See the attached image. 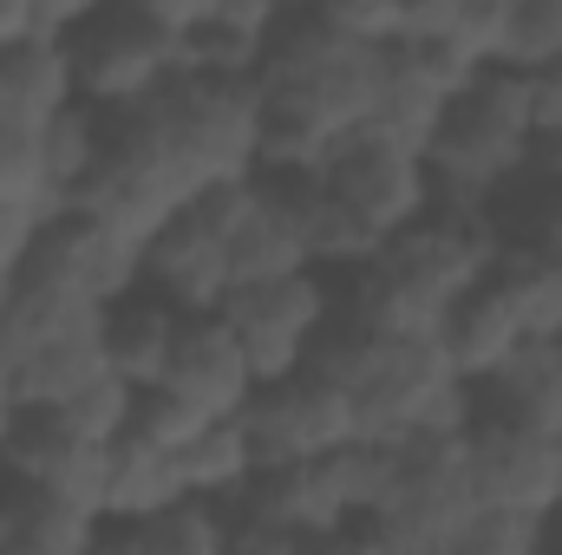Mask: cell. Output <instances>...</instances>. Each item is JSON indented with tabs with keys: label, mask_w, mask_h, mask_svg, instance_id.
<instances>
[{
	"label": "cell",
	"mask_w": 562,
	"mask_h": 555,
	"mask_svg": "<svg viewBox=\"0 0 562 555\" xmlns=\"http://www.w3.org/2000/svg\"><path fill=\"white\" fill-rule=\"evenodd\" d=\"M105 118L92 112V105H72L66 118H53L46 132H40V163H46V190H53V203L59 209H72L79 196H86V183L99 177V163H105Z\"/></svg>",
	"instance_id": "d4e9b609"
},
{
	"label": "cell",
	"mask_w": 562,
	"mask_h": 555,
	"mask_svg": "<svg viewBox=\"0 0 562 555\" xmlns=\"http://www.w3.org/2000/svg\"><path fill=\"white\" fill-rule=\"evenodd\" d=\"M164 399H177L183 412H196L203 424H223V418H243L256 406V373H249V360H243V347H236V333L210 314V320H190L183 327V340H177V360H170V373H164V386H157Z\"/></svg>",
	"instance_id": "4fadbf2b"
},
{
	"label": "cell",
	"mask_w": 562,
	"mask_h": 555,
	"mask_svg": "<svg viewBox=\"0 0 562 555\" xmlns=\"http://www.w3.org/2000/svg\"><path fill=\"white\" fill-rule=\"evenodd\" d=\"M20 490H26V484H20ZM99 536H105L99 517H86V510H72V503H53V497H33V490H26L20 530H13V550L7 555H92Z\"/></svg>",
	"instance_id": "83f0119b"
},
{
	"label": "cell",
	"mask_w": 562,
	"mask_h": 555,
	"mask_svg": "<svg viewBox=\"0 0 562 555\" xmlns=\"http://www.w3.org/2000/svg\"><path fill=\"white\" fill-rule=\"evenodd\" d=\"M0 203H26V209H59L46 190V163H40V132L0 125Z\"/></svg>",
	"instance_id": "4dcf8cb0"
},
{
	"label": "cell",
	"mask_w": 562,
	"mask_h": 555,
	"mask_svg": "<svg viewBox=\"0 0 562 555\" xmlns=\"http://www.w3.org/2000/svg\"><path fill=\"white\" fill-rule=\"evenodd\" d=\"M458 555H543V523H524V517H484Z\"/></svg>",
	"instance_id": "836d02e7"
},
{
	"label": "cell",
	"mask_w": 562,
	"mask_h": 555,
	"mask_svg": "<svg viewBox=\"0 0 562 555\" xmlns=\"http://www.w3.org/2000/svg\"><path fill=\"white\" fill-rule=\"evenodd\" d=\"M307 555H380V550H373L360 530H347V536H327V543H314Z\"/></svg>",
	"instance_id": "f35d334b"
},
{
	"label": "cell",
	"mask_w": 562,
	"mask_h": 555,
	"mask_svg": "<svg viewBox=\"0 0 562 555\" xmlns=\"http://www.w3.org/2000/svg\"><path fill=\"white\" fill-rule=\"evenodd\" d=\"M562 59V0H510L504 13V59L497 72L543 79Z\"/></svg>",
	"instance_id": "f1b7e54d"
},
{
	"label": "cell",
	"mask_w": 562,
	"mask_h": 555,
	"mask_svg": "<svg viewBox=\"0 0 562 555\" xmlns=\"http://www.w3.org/2000/svg\"><path fill=\"white\" fill-rule=\"evenodd\" d=\"M0 373L13 380L20 412H59V406H72L86 386H99L112 373V360H105V314H79L72 327L46 333L40 347H26Z\"/></svg>",
	"instance_id": "9a60e30c"
},
{
	"label": "cell",
	"mask_w": 562,
	"mask_h": 555,
	"mask_svg": "<svg viewBox=\"0 0 562 555\" xmlns=\"http://www.w3.org/2000/svg\"><path fill=\"white\" fill-rule=\"evenodd\" d=\"M530 99H537V132H562V59L543 79H530Z\"/></svg>",
	"instance_id": "e575fe53"
},
{
	"label": "cell",
	"mask_w": 562,
	"mask_h": 555,
	"mask_svg": "<svg viewBox=\"0 0 562 555\" xmlns=\"http://www.w3.org/2000/svg\"><path fill=\"white\" fill-rule=\"evenodd\" d=\"M340 314V294L327 287V275H288V281H269V287H236L216 320L236 333L256 386H281L294 373H307L314 347L327 340Z\"/></svg>",
	"instance_id": "52a82bcc"
},
{
	"label": "cell",
	"mask_w": 562,
	"mask_h": 555,
	"mask_svg": "<svg viewBox=\"0 0 562 555\" xmlns=\"http://www.w3.org/2000/svg\"><path fill=\"white\" fill-rule=\"evenodd\" d=\"M288 275H314V269H307L301 223H294L281 183H269V177L229 183V294L269 287Z\"/></svg>",
	"instance_id": "5bb4252c"
},
{
	"label": "cell",
	"mask_w": 562,
	"mask_h": 555,
	"mask_svg": "<svg viewBox=\"0 0 562 555\" xmlns=\"http://www.w3.org/2000/svg\"><path fill=\"white\" fill-rule=\"evenodd\" d=\"M497 287L510 294L517 320L530 340H562V262L557 256H524V249H504L497 262Z\"/></svg>",
	"instance_id": "4316f807"
},
{
	"label": "cell",
	"mask_w": 562,
	"mask_h": 555,
	"mask_svg": "<svg viewBox=\"0 0 562 555\" xmlns=\"http://www.w3.org/2000/svg\"><path fill=\"white\" fill-rule=\"evenodd\" d=\"M543 555H562V510L543 523Z\"/></svg>",
	"instance_id": "60d3db41"
},
{
	"label": "cell",
	"mask_w": 562,
	"mask_h": 555,
	"mask_svg": "<svg viewBox=\"0 0 562 555\" xmlns=\"http://www.w3.org/2000/svg\"><path fill=\"white\" fill-rule=\"evenodd\" d=\"M20 399H13V380L0 373V457H7V444H13V431H20Z\"/></svg>",
	"instance_id": "74e56055"
},
{
	"label": "cell",
	"mask_w": 562,
	"mask_h": 555,
	"mask_svg": "<svg viewBox=\"0 0 562 555\" xmlns=\"http://www.w3.org/2000/svg\"><path fill=\"white\" fill-rule=\"evenodd\" d=\"M144 294H157L183 320H210L229 301V183L203 190L144 249Z\"/></svg>",
	"instance_id": "30bf717a"
},
{
	"label": "cell",
	"mask_w": 562,
	"mask_h": 555,
	"mask_svg": "<svg viewBox=\"0 0 562 555\" xmlns=\"http://www.w3.org/2000/svg\"><path fill=\"white\" fill-rule=\"evenodd\" d=\"M550 444H557V464H562V431H557V438H550Z\"/></svg>",
	"instance_id": "b9f144b4"
},
{
	"label": "cell",
	"mask_w": 562,
	"mask_h": 555,
	"mask_svg": "<svg viewBox=\"0 0 562 555\" xmlns=\"http://www.w3.org/2000/svg\"><path fill=\"white\" fill-rule=\"evenodd\" d=\"M243 431H249L256 471L314 464V457H334V451L360 444L347 393H340L334 380H321V373H294V380H281V386H262L256 406L243 412Z\"/></svg>",
	"instance_id": "7c38bea8"
},
{
	"label": "cell",
	"mask_w": 562,
	"mask_h": 555,
	"mask_svg": "<svg viewBox=\"0 0 562 555\" xmlns=\"http://www.w3.org/2000/svg\"><path fill=\"white\" fill-rule=\"evenodd\" d=\"M491 229H497L504 249L557 256L562 262V183H550V177H517V183L491 203Z\"/></svg>",
	"instance_id": "484cf974"
},
{
	"label": "cell",
	"mask_w": 562,
	"mask_h": 555,
	"mask_svg": "<svg viewBox=\"0 0 562 555\" xmlns=\"http://www.w3.org/2000/svg\"><path fill=\"white\" fill-rule=\"evenodd\" d=\"M119 118L150 125L170 144V157L196 177V190L262 177V86L256 79L183 72L157 99H144L138 112H119Z\"/></svg>",
	"instance_id": "5b68a950"
},
{
	"label": "cell",
	"mask_w": 562,
	"mask_h": 555,
	"mask_svg": "<svg viewBox=\"0 0 562 555\" xmlns=\"http://www.w3.org/2000/svg\"><path fill=\"white\" fill-rule=\"evenodd\" d=\"M190 7L196 0H144V7H92L79 20L72 46V79H79V105H92L99 118L138 112L144 99H157L170 79H183V33H190Z\"/></svg>",
	"instance_id": "277c9868"
},
{
	"label": "cell",
	"mask_w": 562,
	"mask_h": 555,
	"mask_svg": "<svg viewBox=\"0 0 562 555\" xmlns=\"http://www.w3.org/2000/svg\"><path fill=\"white\" fill-rule=\"evenodd\" d=\"M183 314L177 307H164L157 294H132V301H119L112 314H105V360H112V373L132 386V393H157L164 386V373H170V360H177V340H183Z\"/></svg>",
	"instance_id": "44dd1931"
},
{
	"label": "cell",
	"mask_w": 562,
	"mask_h": 555,
	"mask_svg": "<svg viewBox=\"0 0 562 555\" xmlns=\"http://www.w3.org/2000/svg\"><path fill=\"white\" fill-rule=\"evenodd\" d=\"M530 177H550V183H562V132H537V157H530Z\"/></svg>",
	"instance_id": "8d00e7d4"
},
{
	"label": "cell",
	"mask_w": 562,
	"mask_h": 555,
	"mask_svg": "<svg viewBox=\"0 0 562 555\" xmlns=\"http://www.w3.org/2000/svg\"><path fill=\"white\" fill-rule=\"evenodd\" d=\"M307 373L334 380L353 406L360 444H413V438H464L477 393L451 373L438 340H386L334 314Z\"/></svg>",
	"instance_id": "6da1fadb"
},
{
	"label": "cell",
	"mask_w": 562,
	"mask_h": 555,
	"mask_svg": "<svg viewBox=\"0 0 562 555\" xmlns=\"http://www.w3.org/2000/svg\"><path fill=\"white\" fill-rule=\"evenodd\" d=\"M177 503H190L183 490V471H177V451H157L144 438H119L112 444V484H105V523H150V517H170Z\"/></svg>",
	"instance_id": "603a6c76"
},
{
	"label": "cell",
	"mask_w": 562,
	"mask_h": 555,
	"mask_svg": "<svg viewBox=\"0 0 562 555\" xmlns=\"http://www.w3.org/2000/svg\"><path fill=\"white\" fill-rule=\"evenodd\" d=\"M477 523L484 510L464 471V438H413L393 444V490L360 536L380 555H458Z\"/></svg>",
	"instance_id": "8992f818"
},
{
	"label": "cell",
	"mask_w": 562,
	"mask_h": 555,
	"mask_svg": "<svg viewBox=\"0 0 562 555\" xmlns=\"http://www.w3.org/2000/svg\"><path fill=\"white\" fill-rule=\"evenodd\" d=\"M132 412H138V393H132L119 373H105L99 386H86L72 406H59L53 418H59L66 431H79L86 444H105V451H112V444L132 431Z\"/></svg>",
	"instance_id": "f546056e"
},
{
	"label": "cell",
	"mask_w": 562,
	"mask_h": 555,
	"mask_svg": "<svg viewBox=\"0 0 562 555\" xmlns=\"http://www.w3.org/2000/svg\"><path fill=\"white\" fill-rule=\"evenodd\" d=\"M530 157H537V99L530 79L517 72L471 79L451 99L438 138L425 144L438 209H464V216H491V203L517 177H530Z\"/></svg>",
	"instance_id": "3957f363"
},
{
	"label": "cell",
	"mask_w": 562,
	"mask_h": 555,
	"mask_svg": "<svg viewBox=\"0 0 562 555\" xmlns=\"http://www.w3.org/2000/svg\"><path fill=\"white\" fill-rule=\"evenodd\" d=\"M497 262H504V242H497L491 216L431 209L419 229L386 242V256L373 269L353 275L340 314L386 340H438L445 320L458 314V301L497 275Z\"/></svg>",
	"instance_id": "7a4b0ae2"
},
{
	"label": "cell",
	"mask_w": 562,
	"mask_h": 555,
	"mask_svg": "<svg viewBox=\"0 0 562 555\" xmlns=\"http://www.w3.org/2000/svg\"><path fill=\"white\" fill-rule=\"evenodd\" d=\"M20 503H26V490L0 471V555L13 550V530H20Z\"/></svg>",
	"instance_id": "d590c367"
},
{
	"label": "cell",
	"mask_w": 562,
	"mask_h": 555,
	"mask_svg": "<svg viewBox=\"0 0 562 555\" xmlns=\"http://www.w3.org/2000/svg\"><path fill=\"white\" fill-rule=\"evenodd\" d=\"M276 20L281 7H269V0H196L190 7V33H183V72L256 79Z\"/></svg>",
	"instance_id": "2e32d148"
},
{
	"label": "cell",
	"mask_w": 562,
	"mask_h": 555,
	"mask_svg": "<svg viewBox=\"0 0 562 555\" xmlns=\"http://www.w3.org/2000/svg\"><path fill=\"white\" fill-rule=\"evenodd\" d=\"M20 275L53 287V294H66V301H79V307L112 314L119 301H132L144 287V242L105 229L99 216L66 209V216H53L40 229V242L26 249Z\"/></svg>",
	"instance_id": "9c48e42d"
},
{
	"label": "cell",
	"mask_w": 562,
	"mask_h": 555,
	"mask_svg": "<svg viewBox=\"0 0 562 555\" xmlns=\"http://www.w3.org/2000/svg\"><path fill=\"white\" fill-rule=\"evenodd\" d=\"M72 105H79V79L66 39H20L0 53V125L46 132Z\"/></svg>",
	"instance_id": "ac0fdd59"
},
{
	"label": "cell",
	"mask_w": 562,
	"mask_h": 555,
	"mask_svg": "<svg viewBox=\"0 0 562 555\" xmlns=\"http://www.w3.org/2000/svg\"><path fill=\"white\" fill-rule=\"evenodd\" d=\"M314 543L281 530V523H262V517H243V510H223V555H307Z\"/></svg>",
	"instance_id": "d6a6232c"
},
{
	"label": "cell",
	"mask_w": 562,
	"mask_h": 555,
	"mask_svg": "<svg viewBox=\"0 0 562 555\" xmlns=\"http://www.w3.org/2000/svg\"><path fill=\"white\" fill-rule=\"evenodd\" d=\"M177 471H183L190 503H216V510H229V503L249 490V477H256V451H249L243 418L203 424V431L177 451Z\"/></svg>",
	"instance_id": "cb8c5ba5"
},
{
	"label": "cell",
	"mask_w": 562,
	"mask_h": 555,
	"mask_svg": "<svg viewBox=\"0 0 562 555\" xmlns=\"http://www.w3.org/2000/svg\"><path fill=\"white\" fill-rule=\"evenodd\" d=\"M294 223H301V249H307V269L314 275H360L386 256V242L314 177V183H281Z\"/></svg>",
	"instance_id": "ffe728a7"
},
{
	"label": "cell",
	"mask_w": 562,
	"mask_h": 555,
	"mask_svg": "<svg viewBox=\"0 0 562 555\" xmlns=\"http://www.w3.org/2000/svg\"><path fill=\"white\" fill-rule=\"evenodd\" d=\"M196 431H203V418L183 412L177 399H164V393H138V412H132V438L157 444V451H183V444H190Z\"/></svg>",
	"instance_id": "1f68e13d"
},
{
	"label": "cell",
	"mask_w": 562,
	"mask_h": 555,
	"mask_svg": "<svg viewBox=\"0 0 562 555\" xmlns=\"http://www.w3.org/2000/svg\"><path fill=\"white\" fill-rule=\"evenodd\" d=\"M13 287H20V269H0V333H7V314H13Z\"/></svg>",
	"instance_id": "ab89813d"
},
{
	"label": "cell",
	"mask_w": 562,
	"mask_h": 555,
	"mask_svg": "<svg viewBox=\"0 0 562 555\" xmlns=\"http://www.w3.org/2000/svg\"><path fill=\"white\" fill-rule=\"evenodd\" d=\"M438 347H445L451 373L477 393V386H491V380H497V373H504L524 347H530V333H524V320H517L510 294H504V287H497V275H491L477 294H464V301H458V314L445 320Z\"/></svg>",
	"instance_id": "e0dca14e"
},
{
	"label": "cell",
	"mask_w": 562,
	"mask_h": 555,
	"mask_svg": "<svg viewBox=\"0 0 562 555\" xmlns=\"http://www.w3.org/2000/svg\"><path fill=\"white\" fill-rule=\"evenodd\" d=\"M477 412L557 438L562 431V340H530L491 386H477Z\"/></svg>",
	"instance_id": "7402d4cb"
},
{
	"label": "cell",
	"mask_w": 562,
	"mask_h": 555,
	"mask_svg": "<svg viewBox=\"0 0 562 555\" xmlns=\"http://www.w3.org/2000/svg\"><path fill=\"white\" fill-rule=\"evenodd\" d=\"M451 99H458V86L431 59H419L413 46H386L380 99H373V132H386V138L406 144V150H425V144L438 138Z\"/></svg>",
	"instance_id": "d6986e66"
},
{
	"label": "cell",
	"mask_w": 562,
	"mask_h": 555,
	"mask_svg": "<svg viewBox=\"0 0 562 555\" xmlns=\"http://www.w3.org/2000/svg\"><path fill=\"white\" fill-rule=\"evenodd\" d=\"M464 471H471V490H477L484 517L550 523L562 510V464L543 431H524L510 418L477 412L471 431H464Z\"/></svg>",
	"instance_id": "8fae6325"
},
{
	"label": "cell",
	"mask_w": 562,
	"mask_h": 555,
	"mask_svg": "<svg viewBox=\"0 0 562 555\" xmlns=\"http://www.w3.org/2000/svg\"><path fill=\"white\" fill-rule=\"evenodd\" d=\"M321 183H327L380 242H400L406 229H419L425 216L438 209L425 150H406V144H393L386 132H373V125L347 132V138L327 150Z\"/></svg>",
	"instance_id": "ba28073f"
}]
</instances>
